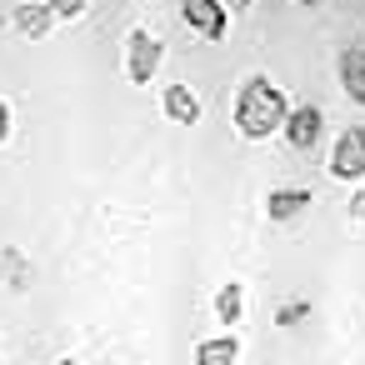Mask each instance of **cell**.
<instances>
[{
    "mask_svg": "<svg viewBox=\"0 0 365 365\" xmlns=\"http://www.w3.org/2000/svg\"><path fill=\"white\" fill-rule=\"evenodd\" d=\"M285 115H290L285 86H275V81L260 76V71L240 76L235 96H230V125H235L240 140H270V135H280Z\"/></svg>",
    "mask_w": 365,
    "mask_h": 365,
    "instance_id": "1",
    "label": "cell"
},
{
    "mask_svg": "<svg viewBox=\"0 0 365 365\" xmlns=\"http://www.w3.org/2000/svg\"><path fill=\"white\" fill-rule=\"evenodd\" d=\"M160 66H165L160 36H150L145 26H135L125 36V81L130 86H150V81H160Z\"/></svg>",
    "mask_w": 365,
    "mask_h": 365,
    "instance_id": "2",
    "label": "cell"
},
{
    "mask_svg": "<svg viewBox=\"0 0 365 365\" xmlns=\"http://www.w3.org/2000/svg\"><path fill=\"white\" fill-rule=\"evenodd\" d=\"M330 175L345 180V185L365 180V120H360V125H345V130L330 140Z\"/></svg>",
    "mask_w": 365,
    "mask_h": 365,
    "instance_id": "3",
    "label": "cell"
},
{
    "mask_svg": "<svg viewBox=\"0 0 365 365\" xmlns=\"http://www.w3.org/2000/svg\"><path fill=\"white\" fill-rule=\"evenodd\" d=\"M180 21H185V31L200 36V41H225V31H230V6H225V0H180Z\"/></svg>",
    "mask_w": 365,
    "mask_h": 365,
    "instance_id": "4",
    "label": "cell"
},
{
    "mask_svg": "<svg viewBox=\"0 0 365 365\" xmlns=\"http://www.w3.org/2000/svg\"><path fill=\"white\" fill-rule=\"evenodd\" d=\"M280 135H285V145L290 150H315L320 140H325V110L320 106H290V115H285V125H280Z\"/></svg>",
    "mask_w": 365,
    "mask_h": 365,
    "instance_id": "5",
    "label": "cell"
},
{
    "mask_svg": "<svg viewBox=\"0 0 365 365\" xmlns=\"http://www.w3.org/2000/svg\"><path fill=\"white\" fill-rule=\"evenodd\" d=\"M160 115H165L170 125H200L205 106H200L195 86H185V81H170V86H160Z\"/></svg>",
    "mask_w": 365,
    "mask_h": 365,
    "instance_id": "6",
    "label": "cell"
},
{
    "mask_svg": "<svg viewBox=\"0 0 365 365\" xmlns=\"http://www.w3.org/2000/svg\"><path fill=\"white\" fill-rule=\"evenodd\" d=\"M11 26H16L26 41H46V36L61 26V16L46 6V0H21V6L11 11Z\"/></svg>",
    "mask_w": 365,
    "mask_h": 365,
    "instance_id": "7",
    "label": "cell"
},
{
    "mask_svg": "<svg viewBox=\"0 0 365 365\" xmlns=\"http://www.w3.org/2000/svg\"><path fill=\"white\" fill-rule=\"evenodd\" d=\"M305 205H310V190H305V185H275V190L265 195V215H270L275 225L300 220V215H305Z\"/></svg>",
    "mask_w": 365,
    "mask_h": 365,
    "instance_id": "8",
    "label": "cell"
},
{
    "mask_svg": "<svg viewBox=\"0 0 365 365\" xmlns=\"http://www.w3.org/2000/svg\"><path fill=\"white\" fill-rule=\"evenodd\" d=\"M210 310H215V320H220L225 330H240V325H245V285H240V280H220Z\"/></svg>",
    "mask_w": 365,
    "mask_h": 365,
    "instance_id": "9",
    "label": "cell"
},
{
    "mask_svg": "<svg viewBox=\"0 0 365 365\" xmlns=\"http://www.w3.org/2000/svg\"><path fill=\"white\" fill-rule=\"evenodd\" d=\"M340 91H345L350 106L365 110V46H350L340 56Z\"/></svg>",
    "mask_w": 365,
    "mask_h": 365,
    "instance_id": "10",
    "label": "cell"
},
{
    "mask_svg": "<svg viewBox=\"0 0 365 365\" xmlns=\"http://www.w3.org/2000/svg\"><path fill=\"white\" fill-rule=\"evenodd\" d=\"M235 360H240V330H225L195 345V365H235Z\"/></svg>",
    "mask_w": 365,
    "mask_h": 365,
    "instance_id": "11",
    "label": "cell"
},
{
    "mask_svg": "<svg viewBox=\"0 0 365 365\" xmlns=\"http://www.w3.org/2000/svg\"><path fill=\"white\" fill-rule=\"evenodd\" d=\"M31 280H36L31 260H26L21 250H11V245H6V250H0V285L21 295V290H31Z\"/></svg>",
    "mask_w": 365,
    "mask_h": 365,
    "instance_id": "12",
    "label": "cell"
},
{
    "mask_svg": "<svg viewBox=\"0 0 365 365\" xmlns=\"http://www.w3.org/2000/svg\"><path fill=\"white\" fill-rule=\"evenodd\" d=\"M46 6H51L61 21H81V16L91 11V0H46Z\"/></svg>",
    "mask_w": 365,
    "mask_h": 365,
    "instance_id": "13",
    "label": "cell"
},
{
    "mask_svg": "<svg viewBox=\"0 0 365 365\" xmlns=\"http://www.w3.org/2000/svg\"><path fill=\"white\" fill-rule=\"evenodd\" d=\"M345 215L365 225V180H355V190H350V200H345Z\"/></svg>",
    "mask_w": 365,
    "mask_h": 365,
    "instance_id": "14",
    "label": "cell"
},
{
    "mask_svg": "<svg viewBox=\"0 0 365 365\" xmlns=\"http://www.w3.org/2000/svg\"><path fill=\"white\" fill-rule=\"evenodd\" d=\"M305 315H310V305H305V300H295V305L275 310V320H280V325H295V320H305Z\"/></svg>",
    "mask_w": 365,
    "mask_h": 365,
    "instance_id": "15",
    "label": "cell"
},
{
    "mask_svg": "<svg viewBox=\"0 0 365 365\" xmlns=\"http://www.w3.org/2000/svg\"><path fill=\"white\" fill-rule=\"evenodd\" d=\"M11 125H16V115H11V106H6V101H0V145L11 140Z\"/></svg>",
    "mask_w": 365,
    "mask_h": 365,
    "instance_id": "16",
    "label": "cell"
},
{
    "mask_svg": "<svg viewBox=\"0 0 365 365\" xmlns=\"http://www.w3.org/2000/svg\"><path fill=\"white\" fill-rule=\"evenodd\" d=\"M360 46H365V21H360Z\"/></svg>",
    "mask_w": 365,
    "mask_h": 365,
    "instance_id": "17",
    "label": "cell"
}]
</instances>
